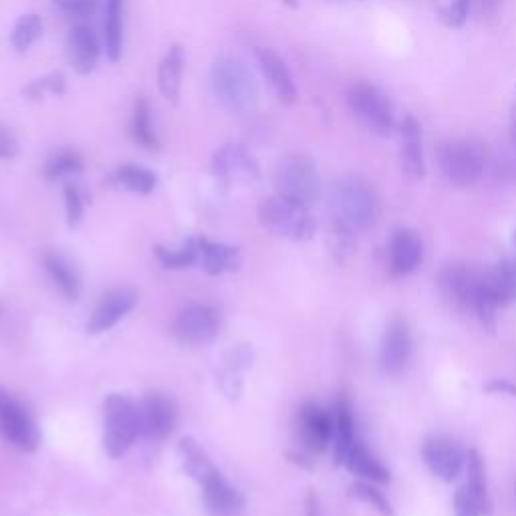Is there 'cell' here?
Returning <instances> with one entry per match:
<instances>
[{"label": "cell", "mask_w": 516, "mask_h": 516, "mask_svg": "<svg viewBox=\"0 0 516 516\" xmlns=\"http://www.w3.org/2000/svg\"><path fill=\"white\" fill-rule=\"evenodd\" d=\"M81 172H83V160L77 152H71V150L53 154L43 166V178L47 182H57V180H63L67 176H75Z\"/></svg>", "instance_id": "d6a6232c"}, {"label": "cell", "mask_w": 516, "mask_h": 516, "mask_svg": "<svg viewBox=\"0 0 516 516\" xmlns=\"http://www.w3.org/2000/svg\"><path fill=\"white\" fill-rule=\"evenodd\" d=\"M109 184L119 188V190H127L134 192L140 196H148L154 192L158 178L154 172L142 168V166H134V164H125L119 166L111 176H109Z\"/></svg>", "instance_id": "484cf974"}, {"label": "cell", "mask_w": 516, "mask_h": 516, "mask_svg": "<svg viewBox=\"0 0 516 516\" xmlns=\"http://www.w3.org/2000/svg\"><path fill=\"white\" fill-rule=\"evenodd\" d=\"M412 359V335L404 319H394L387 325L379 345V365L385 375H402Z\"/></svg>", "instance_id": "8fae6325"}, {"label": "cell", "mask_w": 516, "mask_h": 516, "mask_svg": "<svg viewBox=\"0 0 516 516\" xmlns=\"http://www.w3.org/2000/svg\"><path fill=\"white\" fill-rule=\"evenodd\" d=\"M353 232L349 226H345L343 222L335 220L333 222V228H331V250L335 254V258L339 263H343L347 256L353 254L355 250V238H353Z\"/></svg>", "instance_id": "8d00e7d4"}, {"label": "cell", "mask_w": 516, "mask_h": 516, "mask_svg": "<svg viewBox=\"0 0 516 516\" xmlns=\"http://www.w3.org/2000/svg\"><path fill=\"white\" fill-rule=\"evenodd\" d=\"M198 248H200V258L204 271L208 275H222L228 271H236L240 265L238 248L220 244V242H210L206 238H198Z\"/></svg>", "instance_id": "d4e9b609"}, {"label": "cell", "mask_w": 516, "mask_h": 516, "mask_svg": "<svg viewBox=\"0 0 516 516\" xmlns=\"http://www.w3.org/2000/svg\"><path fill=\"white\" fill-rule=\"evenodd\" d=\"M349 492H351V496H355L361 502L375 508L381 516H394V508H392L390 500H387L383 496V492H379L371 482H355V484H351Z\"/></svg>", "instance_id": "d590c367"}, {"label": "cell", "mask_w": 516, "mask_h": 516, "mask_svg": "<svg viewBox=\"0 0 516 516\" xmlns=\"http://www.w3.org/2000/svg\"><path fill=\"white\" fill-rule=\"evenodd\" d=\"M210 85L218 103L234 115L250 113L258 103V87L246 61L234 55H220L210 69Z\"/></svg>", "instance_id": "6da1fadb"}, {"label": "cell", "mask_w": 516, "mask_h": 516, "mask_svg": "<svg viewBox=\"0 0 516 516\" xmlns=\"http://www.w3.org/2000/svg\"><path fill=\"white\" fill-rule=\"evenodd\" d=\"M474 3H476V0H452V3L446 5L440 13L442 23L446 27L460 29L468 21V15H470V9H472Z\"/></svg>", "instance_id": "74e56055"}, {"label": "cell", "mask_w": 516, "mask_h": 516, "mask_svg": "<svg viewBox=\"0 0 516 516\" xmlns=\"http://www.w3.org/2000/svg\"><path fill=\"white\" fill-rule=\"evenodd\" d=\"M486 392L492 394H506V396H516V385L508 379H492L490 383L484 385Z\"/></svg>", "instance_id": "7bdbcfd3"}, {"label": "cell", "mask_w": 516, "mask_h": 516, "mask_svg": "<svg viewBox=\"0 0 516 516\" xmlns=\"http://www.w3.org/2000/svg\"><path fill=\"white\" fill-rule=\"evenodd\" d=\"M438 162L450 184L466 188L482 178L488 166V150L476 138H456L440 148Z\"/></svg>", "instance_id": "5b68a950"}, {"label": "cell", "mask_w": 516, "mask_h": 516, "mask_svg": "<svg viewBox=\"0 0 516 516\" xmlns=\"http://www.w3.org/2000/svg\"><path fill=\"white\" fill-rule=\"evenodd\" d=\"M484 289L498 305L516 301V258L484 271Z\"/></svg>", "instance_id": "cb8c5ba5"}, {"label": "cell", "mask_w": 516, "mask_h": 516, "mask_svg": "<svg viewBox=\"0 0 516 516\" xmlns=\"http://www.w3.org/2000/svg\"><path fill=\"white\" fill-rule=\"evenodd\" d=\"M400 160L412 178L422 180L426 176V156H424V134L422 125L414 115H406L400 123Z\"/></svg>", "instance_id": "ac0fdd59"}, {"label": "cell", "mask_w": 516, "mask_h": 516, "mask_svg": "<svg viewBox=\"0 0 516 516\" xmlns=\"http://www.w3.org/2000/svg\"><path fill=\"white\" fill-rule=\"evenodd\" d=\"M178 412L172 398L160 392H152L144 398L140 406V424L142 434L148 440H164L176 428Z\"/></svg>", "instance_id": "5bb4252c"}, {"label": "cell", "mask_w": 516, "mask_h": 516, "mask_svg": "<svg viewBox=\"0 0 516 516\" xmlns=\"http://www.w3.org/2000/svg\"><path fill=\"white\" fill-rule=\"evenodd\" d=\"M454 512L456 516H488L464 486H460L454 496Z\"/></svg>", "instance_id": "60d3db41"}, {"label": "cell", "mask_w": 516, "mask_h": 516, "mask_svg": "<svg viewBox=\"0 0 516 516\" xmlns=\"http://www.w3.org/2000/svg\"><path fill=\"white\" fill-rule=\"evenodd\" d=\"M43 35V21L39 15H23L15 27H13V33H11V43L13 47L19 51V53H25L29 51L35 41Z\"/></svg>", "instance_id": "836d02e7"}, {"label": "cell", "mask_w": 516, "mask_h": 516, "mask_svg": "<svg viewBox=\"0 0 516 516\" xmlns=\"http://www.w3.org/2000/svg\"><path fill=\"white\" fill-rule=\"evenodd\" d=\"M256 61L279 101L283 105H295L299 91L283 57L273 49H256Z\"/></svg>", "instance_id": "e0dca14e"}, {"label": "cell", "mask_w": 516, "mask_h": 516, "mask_svg": "<svg viewBox=\"0 0 516 516\" xmlns=\"http://www.w3.org/2000/svg\"><path fill=\"white\" fill-rule=\"evenodd\" d=\"M200 486L204 490V504L212 516H238L242 512V494L236 488H232L218 470L204 478Z\"/></svg>", "instance_id": "d6986e66"}, {"label": "cell", "mask_w": 516, "mask_h": 516, "mask_svg": "<svg viewBox=\"0 0 516 516\" xmlns=\"http://www.w3.org/2000/svg\"><path fill=\"white\" fill-rule=\"evenodd\" d=\"M424 258V244L416 230L402 228L390 242V269L398 277L414 273Z\"/></svg>", "instance_id": "ffe728a7"}, {"label": "cell", "mask_w": 516, "mask_h": 516, "mask_svg": "<svg viewBox=\"0 0 516 516\" xmlns=\"http://www.w3.org/2000/svg\"><path fill=\"white\" fill-rule=\"evenodd\" d=\"M218 315L206 305H188L174 321V335L184 345H202L218 335Z\"/></svg>", "instance_id": "4fadbf2b"}, {"label": "cell", "mask_w": 516, "mask_h": 516, "mask_svg": "<svg viewBox=\"0 0 516 516\" xmlns=\"http://www.w3.org/2000/svg\"><path fill=\"white\" fill-rule=\"evenodd\" d=\"M156 256L162 263L164 269H186L192 267L200 258V248H198V238H188L180 248H164L156 246Z\"/></svg>", "instance_id": "1f68e13d"}, {"label": "cell", "mask_w": 516, "mask_h": 516, "mask_svg": "<svg viewBox=\"0 0 516 516\" xmlns=\"http://www.w3.org/2000/svg\"><path fill=\"white\" fill-rule=\"evenodd\" d=\"M514 504H516V484H514Z\"/></svg>", "instance_id": "c3c4849f"}, {"label": "cell", "mask_w": 516, "mask_h": 516, "mask_svg": "<svg viewBox=\"0 0 516 516\" xmlns=\"http://www.w3.org/2000/svg\"><path fill=\"white\" fill-rule=\"evenodd\" d=\"M67 91V79L63 73H49L41 79H35L31 81L25 89H23V95L29 97V99H43L47 93L59 97Z\"/></svg>", "instance_id": "e575fe53"}, {"label": "cell", "mask_w": 516, "mask_h": 516, "mask_svg": "<svg viewBox=\"0 0 516 516\" xmlns=\"http://www.w3.org/2000/svg\"><path fill=\"white\" fill-rule=\"evenodd\" d=\"M331 208L335 220L343 222L351 230L371 228L381 214V202L375 188L363 178H343L331 192Z\"/></svg>", "instance_id": "7a4b0ae2"}, {"label": "cell", "mask_w": 516, "mask_h": 516, "mask_svg": "<svg viewBox=\"0 0 516 516\" xmlns=\"http://www.w3.org/2000/svg\"><path fill=\"white\" fill-rule=\"evenodd\" d=\"M283 3H285L287 7H291V9H297V7H299V0H283Z\"/></svg>", "instance_id": "bcb514c9"}, {"label": "cell", "mask_w": 516, "mask_h": 516, "mask_svg": "<svg viewBox=\"0 0 516 516\" xmlns=\"http://www.w3.org/2000/svg\"><path fill=\"white\" fill-rule=\"evenodd\" d=\"M184 65H186V53L180 45H174L158 67V87L170 103H178L180 99Z\"/></svg>", "instance_id": "7402d4cb"}, {"label": "cell", "mask_w": 516, "mask_h": 516, "mask_svg": "<svg viewBox=\"0 0 516 516\" xmlns=\"http://www.w3.org/2000/svg\"><path fill=\"white\" fill-rule=\"evenodd\" d=\"M142 434L140 406L125 396L111 394L103 404V448L111 458H121Z\"/></svg>", "instance_id": "3957f363"}, {"label": "cell", "mask_w": 516, "mask_h": 516, "mask_svg": "<svg viewBox=\"0 0 516 516\" xmlns=\"http://www.w3.org/2000/svg\"><path fill=\"white\" fill-rule=\"evenodd\" d=\"M333 440H335V462L345 464L347 454L351 452L355 440V422L351 412V402L347 396H341L333 412Z\"/></svg>", "instance_id": "603a6c76"}, {"label": "cell", "mask_w": 516, "mask_h": 516, "mask_svg": "<svg viewBox=\"0 0 516 516\" xmlns=\"http://www.w3.org/2000/svg\"><path fill=\"white\" fill-rule=\"evenodd\" d=\"M297 432L301 444L309 452L321 454L327 450L333 438V414L319 408L317 404H303L297 416Z\"/></svg>", "instance_id": "9a60e30c"}, {"label": "cell", "mask_w": 516, "mask_h": 516, "mask_svg": "<svg viewBox=\"0 0 516 516\" xmlns=\"http://www.w3.org/2000/svg\"><path fill=\"white\" fill-rule=\"evenodd\" d=\"M422 456L432 474L442 478L444 482L456 480L466 470L468 452H464L458 442L446 436L428 438L424 442Z\"/></svg>", "instance_id": "7c38bea8"}, {"label": "cell", "mask_w": 516, "mask_h": 516, "mask_svg": "<svg viewBox=\"0 0 516 516\" xmlns=\"http://www.w3.org/2000/svg\"><path fill=\"white\" fill-rule=\"evenodd\" d=\"M484 285V271L470 265H448L440 271L438 287L444 299L458 311L474 309Z\"/></svg>", "instance_id": "9c48e42d"}, {"label": "cell", "mask_w": 516, "mask_h": 516, "mask_svg": "<svg viewBox=\"0 0 516 516\" xmlns=\"http://www.w3.org/2000/svg\"><path fill=\"white\" fill-rule=\"evenodd\" d=\"M138 303V293L129 287H119L109 291L101 303L97 305V309L93 311L89 323H87V331L89 333H103L109 331L111 327H115L129 311H132Z\"/></svg>", "instance_id": "2e32d148"}, {"label": "cell", "mask_w": 516, "mask_h": 516, "mask_svg": "<svg viewBox=\"0 0 516 516\" xmlns=\"http://www.w3.org/2000/svg\"><path fill=\"white\" fill-rule=\"evenodd\" d=\"M258 220L269 232L297 242L309 240L317 228L309 206L283 194L269 196L261 202V206H258Z\"/></svg>", "instance_id": "277c9868"}, {"label": "cell", "mask_w": 516, "mask_h": 516, "mask_svg": "<svg viewBox=\"0 0 516 516\" xmlns=\"http://www.w3.org/2000/svg\"><path fill=\"white\" fill-rule=\"evenodd\" d=\"M345 466L349 468V472H353L369 482H375V484L390 482V470L381 466V462L361 442L353 444L351 452L345 458Z\"/></svg>", "instance_id": "4316f807"}, {"label": "cell", "mask_w": 516, "mask_h": 516, "mask_svg": "<svg viewBox=\"0 0 516 516\" xmlns=\"http://www.w3.org/2000/svg\"><path fill=\"white\" fill-rule=\"evenodd\" d=\"M347 103L353 117L359 121L361 127L375 136H390L394 129V107L387 95L367 83L357 81L347 91Z\"/></svg>", "instance_id": "8992f818"}, {"label": "cell", "mask_w": 516, "mask_h": 516, "mask_svg": "<svg viewBox=\"0 0 516 516\" xmlns=\"http://www.w3.org/2000/svg\"><path fill=\"white\" fill-rule=\"evenodd\" d=\"M132 138L138 146H142L148 152H160V148H162L156 129H154V123H152V109H150L148 101L142 97L134 103Z\"/></svg>", "instance_id": "f546056e"}, {"label": "cell", "mask_w": 516, "mask_h": 516, "mask_svg": "<svg viewBox=\"0 0 516 516\" xmlns=\"http://www.w3.org/2000/svg\"><path fill=\"white\" fill-rule=\"evenodd\" d=\"M305 516H321L319 498H317V494H315L313 490L307 494V502H305Z\"/></svg>", "instance_id": "ee69618b"}, {"label": "cell", "mask_w": 516, "mask_h": 516, "mask_svg": "<svg viewBox=\"0 0 516 516\" xmlns=\"http://www.w3.org/2000/svg\"><path fill=\"white\" fill-rule=\"evenodd\" d=\"M65 204H67V222L69 226H77L83 216V196L75 184L65 186Z\"/></svg>", "instance_id": "ab89813d"}, {"label": "cell", "mask_w": 516, "mask_h": 516, "mask_svg": "<svg viewBox=\"0 0 516 516\" xmlns=\"http://www.w3.org/2000/svg\"><path fill=\"white\" fill-rule=\"evenodd\" d=\"M0 434L21 452H35L41 444V432L27 408L9 392L0 390Z\"/></svg>", "instance_id": "ba28073f"}, {"label": "cell", "mask_w": 516, "mask_h": 516, "mask_svg": "<svg viewBox=\"0 0 516 516\" xmlns=\"http://www.w3.org/2000/svg\"><path fill=\"white\" fill-rule=\"evenodd\" d=\"M512 244H514V252H516V232H514V240H512Z\"/></svg>", "instance_id": "7dc6e473"}, {"label": "cell", "mask_w": 516, "mask_h": 516, "mask_svg": "<svg viewBox=\"0 0 516 516\" xmlns=\"http://www.w3.org/2000/svg\"><path fill=\"white\" fill-rule=\"evenodd\" d=\"M65 53L69 65L79 73V75H89L101 57V47L97 37L91 33V29L77 25L69 31L67 43H65Z\"/></svg>", "instance_id": "44dd1931"}, {"label": "cell", "mask_w": 516, "mask_h": 516, "mask_svg": "<svg viewBox=\"0 0 516 516\" xmlns=\"http://www.w3.org/2000/svg\"><path fill=\"white\" fill-rule=\"evenodd\" d=\"M105 53L109 61H119L123 49V0H107L105 7Z\"/></svg>", "instance_id": "f1b7e54d"}, {"label": "cell", "mask_w": 516, "mask_h": 516, "mask_svg": "<svg viewBox=\"0 0 516 516\" xmlns=\"http://www.w3.org/2000/svg\"><path fill=\"white\" fill-rule=\"evenodd\" d=\"M279 194L311 206L321 196V178L315 162L303 154L285 156L275 170Z\"/></svg>", "instance_id": "52a82bcc"}, {"label": "cell", "mask_w": 516, "mask_h": 516, "mask_svg": "<svg viewBox=\"0 0 516 516\" xmlns=\"http://www.w3.org/2000/svg\"><path fill=\"white\" fill-rule=\"evenodd\" d=\"M178 456H180V462H182L186 474H190L196 482H202L212 472H216V466L210 462L206 452L192 438H182L180 440Z\"/></svg>", "instance_id": "4dcf8cb0"}, {"label": "cell", "mask_w": 516, "mask_h": 516, "mask_svg": "<svg viewBox=\"0 0 516 516\" xmlns=\"http://www.w3.org/2000/svg\"><path fill=\"white\" fill-rule=\"evenodd\" d=\"M498 7V0H480V9L484 13H494Z\"/></svg>", "instance_id": "f6af8a7d"}, {"label": "cell", "mask_w": 516, "mask_h": 516, "mask_svg": "<svg viewBox=\"0 0 516 516\" xmlns=\"http://www.w3.org/2000/svg\"><path fill=\"white\" fill-rule=\"evenodd\" d=\"M43 267L51 275L53 283L61 289V293L69 301H77L81 293V283L75 273V269L65 261V258L57 252H45L43 254Z\"/></svg>", "instance_id": "83f0119b"}, {"label": "cell", "mask_w": 516, "mask_h": 516, "mask_svg": "<svg viewBox=\"0 0 516 516\" xmlns=\"http://www.w3.org/2000/svg\"><path fill=\"white\" fill-rule=\"evenodd\" d=\"M99 0H53L57 11L73 19H85L95 13Z\"/></svg>", "instance_id": "f35d334b"}, {"label": "cell", "mask_w": 516, "mask_h": 516, "mask_svg": "<svg viewBox=\"0 0 516 516\" xmlns=\"http://www.w3.org/2000/svg\"><path fill=\"white\" fill-rule=\"evenodd\" d=\"M19 152V144L11 132H7L5 127H0V158L11 160Z\"/></svg>", "instance_id": "b9f144b4"}, {"label": "cell", "mask_w": 516, "mask_h": 516, "mask_svg": "<svg viewBox=\"0 0 516 516\" xmlns=\"http://www.w3.org/2000/svg\"><path fill=\"white\" fill-rule=\"evenodd\" d=\"M210 170L224 186H248L261 178L258 162L240 144H226L212 156Z\"/></svg>", "instance_id": "30bf717a"}]
</instances>
